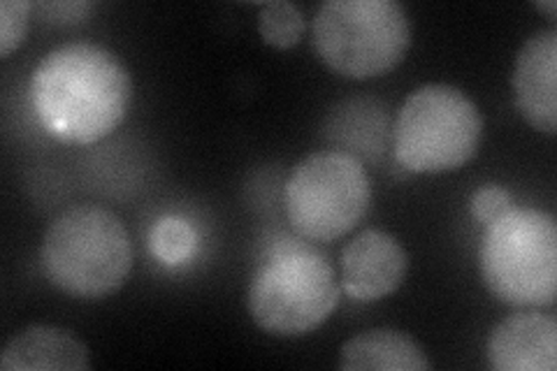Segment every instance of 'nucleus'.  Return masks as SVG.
<instances>
[{
	"mask_svg": "<svg viewBox=\"0 0 557 371\" xmlns=\"http://www.w3.org/2000/svg\"><path fill=\"white\" fill-rule=\"evenodd\" d=\"M386 104L374 98H351L339 102L325 121V137L335 149L356 156L362 163L386 151L391 139V123Z\"/></svg>",
	"mask_w": 557,
	"mask_h": 371,
	"instance_id": "obj_13",
	"label": "nucleus"
},
{
	"mask_svg": "<svg viewBox=\"0 0 557 371\" xmlns=\"http://www.w3.org/2000/svg\"><path fill=\"white\" fill-rule=\"evenodd\" d=\"M49 284L75 299L116 293L133 270V242L114 211L75 205L49 223L40 246Z\"/></svg>",
	"mask_w": 557,
	"mask_h": 371,
	"instance_id": "obj_3",
	"label": "nucleus"
},
{
	"mask_svg": "<svg viewBox=\"0 0 557 371\" xmlns=\"http://www.w3.org/2000/svg\"><path fill=\"white\" fill-rule=\"evenodd\" d=\"M89 364V348L77 334L54 325H28L0 353L3 371H86Z\"/></svg>",
	"mask_w": 557,
	"mask_h": 371,
	"instance_id": "obj_11",
	"label": "nucleus"
},
{
	"mask_svg": "<svg viewBox=\"0 0 557 371\" xmlns=\"http://www.w3.org/2000/svg\"><path fill=\"white\" fill-rule=\"evenodd\" d=\"M307 28L305 14L298 5L288 0H272L260 8L258 14V33L263 42L274 49H290L302 40Z\"/></svg>",
	"mask_w": 557,
	"mask_h": 371,
	"instance_id": "obj_14",
	"label": "nucleus"
},
{
	"mask_svg": "<svg viewBox=\"0 0 557 371\" xmlns=\"http://www.w3.org/2000/svg\"><path fill=\"white\" fill-rule=\"evenodd\" d=\"M284 205L298 235L311 242H335L368 217L372 205L368 170L346 151H313L293 168Z\"/></svg>",
	"mask_w": 557,
	"mask_h": 371,
	"instance_id": "obj_7",
	"label": "nucleus"
},
{
	"mask_svg": "<svg viewBox=\"0 0 557 371\" xmlns=\"http://www.w3.org/2000/svg\"><path fill=\"white\" fill-rule=\"evenodd\" d=\"M149 242L156 258L168 264H180L194 253L196 233L182 219H163L153 225Z\"/></svg>",
	"mask_w": 557,
	"mask_h": 371,
	"instance_id": "obj_15",
	"label": "nucleus"
},
{
	"mask_svg": "<svg viewBox=\"0 0 557 371\" xmlns=\"http://www.w3.org/2000/svg\"><path fill=\"white\" fill-rule=\"evenodd\" d=\"M30 108L47 135L63 145H96L126 119L133 77L112 49L65 42L33 70Z\"/></svg>",
	"mask_w": 557,
	"mask_h": 371,
	"instance_id": "obj_1",
	"label": "nucleus"
},
{
	"mask_svg": "<svg viewBox=\"0 0 557 371\" xmlns=\"http://www.w3.org/2000/svg\"><path fill=\"white\" fill-rule=\"evenodd\" d=\"M342 284L333 264L309 242L278 233L265 239L247 293L253 323L276 337L319 330L339 307Z\"/></svg>",
	"mask_w": 557,
	"mask_h": 371,
	"instance_id": "obj_2",
	"label": "nucleus"
},
{
	"mask_svg": "<svg viewBox=\"0 0 557 371\" xmlns=\"http://www.w3.org/2000/svg\"><path fill=\"white\" fill-rule=\"evenodd\" d=\"M485 288L518 309L553 307L557 297V223L550 211L513 207L485 225L479 246Z\"/></svg>",
	"mask_w": 557,
	"mask_h": 371,
	"instance_id": "obj_4",
	"label": "nucleus"
},
{
	"mask_svg": "<svg viewBox=\"0 0 557 371\" xmlns=\"http://www.w3.org/2000/svg\"><path fill=\"white\" fill-rule=\"evenodd\" d=\"M342 371H430L432 362L411 334L374 327L348 339L339 350Z\"/></svg>",
	"mask_w": 557,
	"mask_h": 371,
	"instance_id": "obj_12",
	"label": "nucleus"
},
{
	"mask_svg": "<svg viewBox=\"0 0 557 371\" xmlns=\"http://www.w3.org/2000/svg\"><path fill=\"white\" fill-rule=\"evenodd\" d=\"M557 30L532 33L513 65L516 110L539 133H557Z\"/></svg>",
	"mask_w": 557,
	"mask_h": 371,
	"instance_id": "obj_9",
	"label": "nucleus"
},
{
	"mask_svg": "<svg viewBox=\"0 0 557 371\" xmlns=\"http://www.w3.org/2000/svg\"><path fill=\"white\" fill-rule=\"evenodd\" d=\"M28 0H3V3H0V54L8 57L24 42L28 33Z\"/></svg>",
	"mask_w": 557,
	"mask_h": 371,
	"instance_id": "obj_16",
	"label": "nucleus"
},
{
	"mask_svg": "<svg viewBox=\"0 0 557 371\" xmlns=\"http://www.w3.org/2000/svg\"><path fill=\"white\" fill-rule=\"evenodd\" d=\"M483 116L462 88L423 84L393 123L395 161L413 174L456 172L479 151Z\"/></svg>",
	"mask_w": 557,
	"mask_h": 371,
	"instance_id": "obj_6",
	"label": "nucleus"
},
{
	"mask_svg": "<svg viewBox=\"0 0 557 371\" xmlns=\"http://www.w3.org/2000/svg\"><path fill=\"white\" fill-rule=\"evenodd\" d=\"M411 16L397 0H325L311 42L333 73L372 79L395 70L411 47Z\"/></svg>",
	"mask_w": 557,
	"mask_h": 371,
	"instance_id": "obj_5",
	"label": "nucleus"
},
{
	"mask_svg": "<svg viewBox=\"0 0 557 371\" xmlns=\"http://www.w3.org/2000/svg\"><path fill=\"white\" fill-rule=\"evenodd\" d=\"M409 256L386 230H362L339 256L342 290L356 302H379L393 295L407 276Z\"/></svg>",
	"mask_w": 557,
	"mask_h": 371,
	"instance_id": "obj_8",
	"label": "nucleus"
},
{
	"mask_svg": "<svg viewBox=\"0 0 557 371\" xmlns=\"http://www.w3.org/2000/svg\"><path fill=\"white\" fill-rule=\"evenodd\" d=\"M485 358L497 371H555L557 321L550 313L518 311L504 318L485 342Z\"/></svg>",
	"mask_w": 557,
	"mask_h": 371,
	"instance_id": "obj_10",
	"label": "nucleus"
},
{
	"mask_svg": "<svg viewBox=\"0 0 557 371\" xmlns=\"http://www.w3.org/2000/svg\"><path fill=\"white\" fill-rule=\"evenodd\" d=\"M513 198L507 188H502L497 184H485L479 190H474L472 200H469V209L476 221L481 223H493L495 219L507 214L509 209H513Z\"/></svg>",
	"mask_w": 557,
	"mask_h": 371,
	"instance_id": "obj_17",
	"label": "nucleus"
},
{
	"mask_svg": "<svg viewBox=\"0 0 557 371\" xmlns=\"http://www.w3.org/2000/svg\"><path fill=\"white\" fill-rule=\"evenodd\" d=\"M534 8L548 12L550 20H555V14H557V3H555V0H548V3H534Z\"/></svg>",
	"mask_w": 557,
	"mask_h": 371,
	"instance_id": "obj_18",
	"label": "nucleus"
}]
</instances>
